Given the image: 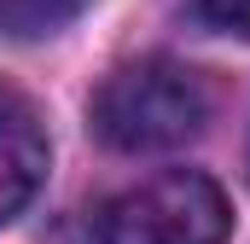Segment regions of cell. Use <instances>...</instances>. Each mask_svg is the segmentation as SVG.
Here are the masks:
<instances>
[{
    "label": "cell",
    "instance_id": "6da1fadb",
    "mask_svg": "<svg viewBox=\"0 0 250 244\" xmlns=\"http://www.w3.org/2000/svg\"><path fill=\"white\" fill-rule=\"evenodd\" d=\"M209 122V87L204 76L175 59L123 64L93 93V128L117 151H163L181 145Z\"/></svg>",
    "mask_w": 250,
    "mask_h": 244
},
{
    "label": "cell",
    "instance_id": "7a4b0ae2",
    "mask_svg": "<svg viewBox=\"0 0 250 244\" xmlns=\"http://www.w3.org/2000/svg\"><path fill=\"white\" fill-rule=\"evenodd\" d=\"M233 227L227 192L209 175H157L105 203L99 215V244H221Z\"/></svg>",
    "mask_w": 250,
    "mask_h": 244
},
{
    "label": "cell",
    "instance_id": "3957f363",
    "mask_svg": "<svg viewBox=\"0 0 250 244\" xmlns=\"http://www.w3.org/2000/svg\"><path fill=\"white\" fill-rule=\"evenodd\" d=\"M47 181V134L29 99L0 87V221H12Z\"/></svg>",
    "mask_w": 250,
    "mask_h": 244
},
{
    "label": "cell",
    "instance_id": "277c9868",
    "mask_svg": "<svg viewBox=\"0 0 250 244\" xmlns=\"http://www.w3.org/2000/svg\"><path fill=\"white\" fill-rule=\"evenodd\" d=\"M82 12V0H0V35H53L59 23H70Z\"/></svg>",
    "mask_w": 250,
    "mask_h": 244
},
{
    "label": "cell",
    "instance_id": "5b68a950",
    "mask_svg": "<svg viewBox=\"0 0 250 244\" xmlns=\"http://www.w3.org/2000/svg\"><path fill=\"white\" fill-rule=\"evenodd\" d=\"M192 12L221 35H250V0H192Z\"/></svg>",
    "mask_w": 250,
    "mask_h": 244
}]
</instances>
